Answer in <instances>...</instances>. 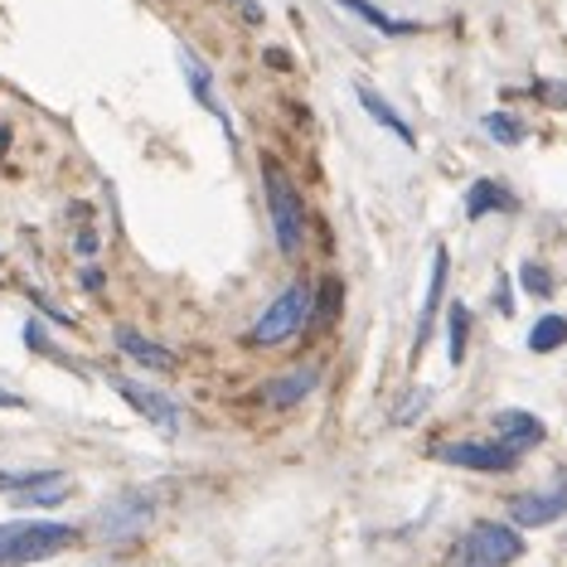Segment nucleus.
<instances>
[{"label": "nucleus", "instance_id": "bb28decb", "mask_svg": "<svg viewBox=\"0 0 567 567\" xmlns=\"http://www.w3.org/2000/svg\"><path fill=\"white\" fill-rule=\"evenodd\" d=\"M0 408H24V398H20V393H10V388H0Z\"/></svg>", "mask_w": 567, "mask_h": 567}, {"label": "nucleus", "instance_id": "a211bd4d", "mask_svg": "<svg viewBox=\"0 0 567 567\" xmlns=\"http://www.w3.org/2000/svg\"><path fill=\"white\" fill-rule=\"evenodd\" d=\"M466 344H471V311L461 301H451V311H447V360L451 364H466Z\"/></svg>", "mask_w": 567, "mask_h": 567}, {"label": "nucleus", "instance_id": "39448f33", "mask_svg": "<svg viewBox=\"0 0 567 567\" xmlns=\"http://www.w3.org/2000/svg\"><path fill=\"white\" fill-rule=\"evenodd\" d=\"M524 558V534L514 524L500 520H480L461 534V544L451 548L447 567H510Z\"/></svg>", "mask_w": 567, "mask_h": 567}, {"label": "nucleus", "instance_id": "9d476101", "mask_svg": "<svg viewBox=\"0 0 567 567\" xmlns=\"http://www.w3.org/2000/svg\"><path fill=\"white\" fill-rule=\"evenodd\" d=\"M548 437V427L538 422L534 413H524V408H500L495 413V441H504V447H514V451H534L538 441Z\"/></svg>", "mask_w": 567, "mask_h": 567}, {"label": "nucleus", "instance_id": "dca6fc26", "mask_svg": "<svg viewBox=\"0 0 567 567\" xmlns=\"http://www.w3.org/2000/svg\"><path fill=\"white\" fill-rule=\"evenodd\" d=\"M180 68H184V83H190V93L200 97V107H204V113H214L218 121H224V131H228V141H233V121H228V113H224V103L214 97V78H208V68L200 64V54L180 49Z\"/></svg>", "mask_w": 567, "mask_h": 567}, {"label": "nucleus", "instance_id": "20e7f679", "mask_svg": "<svg viewBox=\"0 0 567 567\" xmlns=\"http://www.w3.org/2000/svg\"><path fill=\"white\" fill-rule=\"evenodd\" d=\"M151 524H156V500L146 490H121V495L103 500L93 510L88 534L97 544H137Z\"/></svg>", "mask_w": 567, "mask_h": 567}, {"label": "nucleus", "instance_id": "5701e85b", "mask_svg": "<svg viewBox=\"0 0 567 567\" xmlns=\"http://www.w3.org/2000/svg\"><path fill=\"white\" fill-rule=\"evenodd\" d=\"M431 403V393L427 388H417V393H408V398L398 403V413H393V422L398 427H408V422H417V417H422V408Z\"/></svg>", "mask_w": 567, "mask_h": 567}, {"label": "nucleus", "instance_id": "9b49d317", "mask_svg": "<svg viewBox=\"0 0 567 567\" xmlns=\"http://www.w3.org/2000/svg\"><path fill=\"white\" fill-rule=\"evenodd\" d=\"M113 340H117V350L127 354V360H137L141 368H151V374H170L180 360H175V350H165V344H156V340H146L141 330H131V325H117L113 330Z\"/></svg>", "mask_w": 567, "mask_h": 567}, {"label": "nucleus", "instance_id": "b1692460", "mask_svg": "<svg viewBox=\"0 0 567 567\" xmlns=\"http://www.w3.org/2000/svg\"><path fill=\"white\" fill-rule=\"evenodd\" d=\"M73 248H78V257H97V233H93L88 208H78V238H73Z\"/></svg>", "mask_w": 567, "mask_h": 567}, {"label": "nucleus", "instance_id": "393cba45", "mask_svg": "<svg viewBox=\"0 0 567 567\" xmlns=\"http://www.w3.org/2000/svg\"><path fill=\"white\" fill-rule=\"evenodd\" d=\"M495 306H500V315H514V296H510V277H495Z\"/></svg>", "mask_w": 567, "mask_h": 567}, {"label": "nucleus", "instance_id": "f03ea898", "mask_svg": "<svg viewBox=\"0 0 567 567\" xmlns=\"http://www.w3.org/2000/svg\"><path fill=\"white\" fill-rule=\"evenodd\" d=\"M263 194H267V218H272L281 257H301L306 248V200L296 194L287 170L277 160H263Z\"/></svg>", "mask_w": 567, "mask_h": 567}, {"label": "nucleus", "instance_id": "f8f14e48", "mask_svg": "<svg viewBox=\"0 0 567 567\" xmlns=\"http://www.w3.org/2000/svg\"><path fill=\"white\" fill-rule=\"evenodd\" d=\"M447 272H451V257H447V248H437V253H431V281H427L422 315H417L413 354H422V350H427V340H431V320H437V306H441V296H447Z\"/></svg>", "mask_w": 567, "mask_h": 567}, {"label": "nucleus", "instance_id": "2eb2a0df", "mask_svg": "<svg viewBox=\"0 0 567 567\" xmlns=\"http://www.w3.org/2000/svg\"><path fill=\"white\" fill-rule=\"evenodd\" d=\"M354 97H360V107H364V113L374 117L384 131H393V137H398L403 146H417L413 127H408V121H403V113H398V107H393V103H388V97L378 93V88H368V83H354Z\"/></svg>", "mask_w": 567, "mask_h": 567}, {"label": "nucleus", "instance_id": "412c9836", "mask_svg": "<svg viewBox=\"0 0 567 567\" xmlns=\"http://www.w3.org/2000/svg\"><path fill=\"white\" fill-rule=\"evenodd\" d=\"M340 306H344V287H340L335 277H330L325 287L315 291V301H311V325H335Z\"/></svg>", "mask_w": 567, "mask_h": 567}, {"label": "nucleus", "instance_id": "1a4fd4ad", "mask_svg": "<svg viewBox=\"0 0 567 567\" xmlns=\"http://www.w3.org/2000/svg\"><path fill=\"white\" fill-rule=\"evenodd\" d=\"M315 388H320V368L296 364V368H281V374L267 378V384H263V403L272 413H291V408H301Z\"/></svg>", "mask_w": 567, "mask_h": 567}, {"label": "nucleus", "instance_id": "6ab92c4d", "mask_svg": "<svg viewBox=\"0 0 567 567\" xmlns=\"http://www.w3.org/2000/svg\"><path fill=\"white\" fill-rule=\"evenodd\" d=\"M480 127H485V137L500 141V146H524L528 141V127L514 113H485L480 117Z\"/></svg>", "mask_w": 567, "mask_h": 567}, {"label": "nucleus", "instance_id": "7ed1b4c3", "mask_svg": "<svg viewBox=\"0 0 567 567\" xmlns=\"http://www.w3.org/2000/svg\"><path fill=\"white\" fill-rule=\"evenodd\" d=\"M311 301H315L311 281H291V287L281 296H272V301H267V311L253 320L248 344H257V350H277V344L296 340L306 325H311Z\"/></svg>", "mask_w": 567, "mask_h": 567}, {"label": "nucleus", "instance_id": "0eeeda50", "mask_svg": "<svg viewBox=\"0 0 567 567\" xmlns=\"http://www.w3.org/2000/svg\"><path fill=\"white\" fill-rule=\"evenodd\" d=\"M567 514V475H558V485L544 490H524V495L510 500V520L514 528H548Z\"/></svg>", "mask_w": 567, "mask_h": 567}, {"label": "nucleus", "instance_id": "4be33fe9", "mask_svg": "<svg viewBox=\"0 0 567 567\" xmlns=\"http://www.w3.org/2000/svg\"><path fill=\"white\" fill-rule=\"evenodd\" d=\"M520 281H524L528 296H553V272H548L544 263H524L520 267Z\"/></svg>", "mask_w": 567, "mask_h": 567}, {"label": "nucleus", "instance_id": "6e6552de", "mask_svg": "<svg viewBox=\"0 0 567 567\" xmlns=\"http://www.w3.org/2000/svg\"><path fill=\"white\" fill-rule=\"evenodd\" d=\"M113 388L131 403V413L146 417L151 427H160V431H180V408H175V398H165L160 388L137 384V378H121V374H113Z\"/></svg>", "mask_w": 567, "mask_h": 567}, {"label": "nucleus", "instance_id": "cd10ccee", "mask_svg": "<svg viewBox=\"0 0 567 567\" xmlns=\"http://www.w3.org/2000/svg\"><path fill=\"white\" fill-rule=\"evenodd\" d=\"M267 58H272V68H291V58L281 54V49H267Z\"/></svg>", "mask_w": 567, "mask_h": 567}, {"label": "nucleus", "instance_id": "f257e3e1", "mask_svg": "<svg viewBox=\"0 0 567 567\" xmlns=\"http://www.w3.org/2000/svg\"><path fill=\"white\" fill-rule=\"evenodd\" d=\"M78 544V528L58 520H10L0 524V567H30L44 558H58Z\"/></svg>", "mask_w": 567, "mask_h": 567}, {"label": "nucleus", "instance_id": "a878e982", "mask_svg": "<svg viewBox=\"0 0 567 567\" xmlns=\"http://www.w3.org/2000/svg\"><path fill=\"white\" fill-rule=\"evenodd\" d=\"M83 287H88V291H103L107 281H103V272H97V267H83Z\"/></svg>", "mask_w": 567, "mask_h": 567}, {"label": "nucleus", "instance_id": "ddd939ff", "mask_svg": "<svg viewBox=\"0 0 567 567\" xmlns=\"http://www.w3.org/2000/svg\"><path fill=\"white\" fill-rule=\"evenodd\" d=\"M73 495V480L64 471H34V480L24 490H15V504L20 510H54Z\"/></svg>", "mask_w": 567, "mask_h": 567}, {"label": "nucleus", "instance_id": "f3484780", "mask_svg": "<svg viewBox=\"0 0 567 567\" xmlns=\"http://www.w3.org/2000/svg\"><path fill=\"white\" fill-rule=\"evenodd\" d=\"M340 10H350L354 20H364L368 30H378V34H388V40H403V34H417L422 24L417 20H393V15H384L378 6H368V0H335Z\"/></svg>", "mask_w": 567, "mask_h": 567}, {"label": "nucleus", "instance_id": "423d86ee", "mask_svg": "<svg viewBox=\"0 0 567 567\" xmlns=\"http://www.w3.org/2000/svg\"><path fill=\"white\" fill-rule=\"evenodd\" d=\"M431 456H437L441 466H461V471H485V475H500V471L520 466V451L504 447V441H437Z\"/></svg>", "mask_w": 567, "mask_h": 567}, {"label": "nucleus", "instance_id": "4468645a", "mask_svg": "<svg viewBox=\"0 0 567 567\" xmlns=\"http://www.w3.org/2000/svg\"><path fill=\"white\" fill-rule=\"evenodd\" d=\"M520 208V200H514V190H504L500 180H475L471 190H466V218L471 224H480V218L490 214H514Z\"/></svg>", "mask_w": 567, "mask_h": 567}, {"label": "nucleus", "instance_id": "aec40b11", "mask_svg": "<svg viewBox=\"0 0 567 567\" xmlns=\"http://www.w3.org/2000/svg\"><path fill=\"white\" fill-rule=\"evenodd\" d=\"M567 344V315H544L534 330H528V350L534 354H553Z\"/></svg>", "mask_w": 567, "mask_h": 567}]
</instances>
